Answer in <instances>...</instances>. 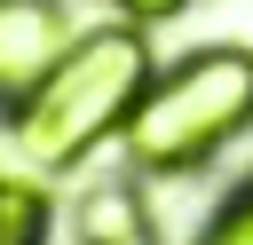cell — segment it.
<instances>
[{"label": "cell", "mask_w": 253, "mask_h": 245, "mask_svg": "<svg viewBox=\"0 0 253 245\" xmlns=\"http://www.w3.org/2000/svg\"><path fill=\"white\" fill-rule=\"evenodd\" d=\"M87 245H142V221H134V198L126 190H95L87 213H79Z\"/></svg>", "instance_id": "obj_4"}, {"label": "cell", "mask_w": 253, "mask_h": 245, "mask_svg": "<svg viewBox=\"0 0 253 245\" xmlns=\"http://www.w3.org/2000/svg\"><path fill=\"white\" fill-rule=\"evenodd\" d=\"M0 245H47V198L32 182H0Z\"/></svg>", "instance_id": "obj_5"}, {"label": "cell", "mask_w": 253, "mask_h": 245, "mask_svg": "<svg viewBox=\"0 0 253 245\" xmlns=\"http://www.w3.org/2000/svg\"><path fill=\"white\" fill-rule=\"evenodd\" d=\"M198 245H253V190H237V198L213 213V229H206Z\"/></svg>", "instance_id": "obj_6"}, {"label": "cell", "mask_w": 253, "mask_h": 245, "mask_svg": "<svg viewBox=\"0 0 253 245\" xmlns=\"http://www.w3.org/2000/svg\"><path fill=\"white\" fill-rule=\"evenodd\" d=\"M111 8H126L134 24H166V16H182L190 0H111Z\"/></svg>", "instance_id": "obj_7"}, {"label": "cell", "mask_w": 253, "mask_h": 245, "mask_svg": "<svg viewBox=\"0 0 253 245\" xmlns=\"http://www.w3.org/2000/svg\"><path fill=\"white\" fill-rule=\"evenodd\" d=\"M245 126H253V47H198L142 87L119 134L142 174H182V166H206Z\"/></svg>", "instance_id": "obj_2"}, {"label": "cell", "mask_w": 253, "mask_h": 245, "mask_svg": "<svg viewBox=\"0 0 253 245\" xmlns=\"http://www.w3.org/2000/svg\"><path fill=\"white\" fill-rule=\"evenodd\" d=\"M150 87V47L134 24H103L87 40H71L55 55V71L16 103V150H32V166H79L103 134H119L134 119Z\"/></svg>", "instance_id": "obj_1"}, {"label": "cell", "mask_w": 253, "mask_h": 245, "mask_svg": "<svg viewBox=\"0 0 253 245\" xmlns=\"http://www.w3.org/2000/svg\"><path fill=\"white\" fill-rule=\"evenodd\" d=\"M63 47H71V24H63L55 0H0V95L24 103L55 71Z\"/></svg>", "instance_id": "obj_3"}]
</instances>
